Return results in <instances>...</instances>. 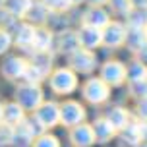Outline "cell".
Returning <instances> with one entry per match:
<instances>
[{"label":"cell","instance_id":"22","mask_svg":"<svg viewBox=\"0 0 147 147\" xmlns=\"http://www.w3.org/2000/svg\"><path fill=\"white\" fill-rule=\"evenodd\" d=\"M107 120H109V124L114 128V130H122V128H126V124H128V114H126L122 109H112L107 114Z\"/></svg>","mask_w":147,"mask_h":147},{"label":"cell","instance_id":"4","mask_svg":"<svg viewBox=\"0 0 147 147\" xmlns=\"http://www.w3.org/2000/svg\"><path fill=\"white\" fill-rule=\"evenodd\" d=\"M51 85L56 93H70L76 87V76L70 70H58V72L52 76Z\"/></svg>","mask_w":147,"mask_h":147},{"label":"cell","instance_id":"7","mask_svg":"<svg viewBox=\"0 0 147 147\" xmlns=\"http://www.w3.org/2000/svg\"><path fill=\"white\" fill-rule=\"evenodd\" d=\"M85 97L91 103H103L109 97V87L103 80H91L85 85Z\"/></svg>","mask_w":147,"mask_h":147},{"label":"cell","instance_id":"35","mask_svg":"<svg viewBox=\"0 0 147 147\" xmlns=\"http://www.w3.org/2000/svg\"><path fill=\"white\" fill-rule=\"evenodd\" d=\"M72 2H83V0H72Z\"/></svg>","mask_w":147,"mask_h":147},{"label":"cell","instance_id":"21","mask_svg":"<svg viewBox=\"0 0 147 147\" xmlns=\"http://www.w3.org/2000/svg\"><path fill=\"white\" fill-rule=\"evenodd\" d=\"M52 33L49 29H37L35 31V43H33V47H35V51H49L52 47Z\"/></svg>","mask_w":147,"mask_h":147},{"label":"cell","instance_id":"5","mask_svg":"<svg viewBox=\"0 0 147 147\" xmlns=\"http://www.w3.org/2000/svg\"><path fill=\"white\" fill-rule=\"evenodd\" d=\"M126 29L122 23H107L103 31V43H107L109 47H118L124 43L126 39Z\"/></svg>","mask_w":147,"mask_h":147},{"label":"cell","instance_id":"19","mask_svg":"<svg viewBox=\"0 0 147 147\" xmlns=\"http://www.w3.org/2000/svg\"><path fill=\"white\" fill-rule=\"evenodd\" d=\"M33 0H6V10L16 18H23L31 8Z\"/></svg>","mask_w":147,"mask_h":147},{"label":"cell","instance_id":"15","mask_svg":"<svg viewBox=\"0 0 147 147\" xmlns=\"http://www.w3.org/2000/svg\"><path fill=\"white\" fill-rule=\"evenodd\" d=\"M31 66L45 78V76L49 74V70H51V66H52L51 54H49L47 51H35L33 52V62H31Z\"/></svg>","mask_w":147,"mask_h":147},{"label":"cell","instance_id":"32","mask_svg":"<svg viewBox=\"0 0 147 147\" xmlns=\"http://www.w3.org/2000/svg\"><path fill=\"white\" fill-rule=\"evenodd\" d=\"M140 132H141V140H147V122L140 124Z\"/></svg>","mask_w":147,"mask_h":147},{"label":"cell","instance_id":"12","mask_svg":"<svg viewBox=\"0 0 147 147\" xmlns=\"http://www.w3.org/2000/svg\"><path fill=\"white\" fill-rule=\"evenodd\" d=\"M35 31L31 25H27V23H22V25H18V29H16V45L18 47H22V49H29V47H33V43H35Z\"/></svg>","mask_w":147,"mask_h":147},{"label":"cell","instance_id":"6","mask_svg":"<svg viewBox=\"0 0 147 147\" xmlns=\"http://www.w3.org/2000/svg\"><path fill=\"white\" fill-rule=\"evenodd\" d=\"M33 136H35V128L31 126V122L22 120L20 124L14 126V143L18 147H29Z\"/></svg>","mask_w":147,"mask_h":147},{"label":"cell","instance_id":"26","mask_svg":"<svg viewBox=\"0 0 147 147\" xmlns=\"http://www.w3.org/2000/svg\"><path fill=\"white\" fill-rule=\"evenodd\" d=\"M43 4L47 8H51V10H56V12H64L70 8L72 4V0H43Z\"/></svg>","mask_w":147,"mask_h":147},{"label":"cell","instance_id":"13","mask_svg":"<svg viewBox=\"0 0 147 147\" xmlns=\"http://www.w3.org/2000/svg\"><path fill=\"white\" fill-rule=\"evenodd\" d=\"M27 62L22 58H10L6 60V64L2 66V74L6 76L8 80H14V78H23V74L27 70Z\"/></svg>","mask_w":147,"mask_h":147},{"label":"cell","instance_id":"17","mask_svg":"<svg viewBox=\"0 0 147 147\" xmlns=\"http://www.w3.org/2000/svg\"><path fill=\"white\" fill-rule=\"evenodd\" d=\"M126 39L130 43V49H134V51L147 49V33L143 31V27H132V33L126 35Z\"/></svg>","mask_w":147,"mask_h":147},{"label":"cell","instance_id":"28","mask_svg":"<svg viewBox=\"0 0 147 147\" xmlns=\"http://www.w3.org/2000/svg\"><path fill=\"white\" fill-rule=\"evenodd\" d=\"M35 147H58V140L52 138V136H41L37 140Z\"/></svg>","mask_w":147,"mask_h":147},{"label":"cell","instance_id":"14","mask_svg":"<svg viewBox=\"0 0 147 147\" xmlns=\"http://www.w3.org/2000/svg\"><path fill=\"white\" fill-rule=\"evenodd\" d=\"M80 35L74 33V31H62V35L58 39V51L66 52V54H74V52L80 49Z\"/></svg>","mask_w":147,"mask_h":147},{"label":"cell","instance_id":"1","mask_svg":"<svg viewBox=\"0 0 147 147\" xmlns=\"http://www.w3.org/2000/svg\"><path fill=\"white\" fill-rule=\"evenodd\" d=\"M43 101V93L35 83H27L18 89V105L23 109H37Z\"/></svg>","mask_w":147,"mask_h":147},{"label":"cell","instance_id":"10","mask_svg":"<svg viewBox=\"0 0 147 147\" xmlns=\"http://www.w3.org/2000/svg\"><path fill=\"white\" fill-rule=\"evenodd\" d=\"M72 141L78 147H89L95 141L93 128H91V126H85V124H78L72 132Z\"/></svg>","mask_w":147,"mask_h":147},{"label":"cell","instance_id":"37","mask_svg":"<svg viewBox=\"0 0 147 147\" xmlns=\"http://www.w3.org/2000/svg\"><path fill=\"white\" fill-rule=\"evenodd\" d=\"M141 147H147V145H141Z\"/></svg>","mask_w":147,"mask_h":147},{"label":"cell","instance_id":"11","mask_svg":"<svg viewBox=\"0 0 147 147\" xmlns=\"http://www.w3.org/2000/svg\"><path fill=\"white\" fill-rule=\"evenodd\" d=\"M124 78H126V70H124L122 64H118V62H109V64H105V68H103V81L112 83V85H118Z\"/></svg>","mask_w":147,"mask_h":147},{"label":"cell","instance_id":"3","mask_svg":"<svg viewBox=\"0 0 147 147\" xmlns=\"http://www.w3.org/2000/svg\"><path fill=\"white\" fill-rule=\"evenodd\" d=\"M35 120H37V124H41L43 128H51L60 120V109L52 103H47L37 109Z\"/></svg>","mask_w":147,"mask_h":147},{"label":"cell","instance_id":"20","mask_svg":"<svg viewBox=\"0 0 147 147\" xmlns=\"http://www.w3.org/2000/svg\"><path fill=\"white\" fill-rule=\"evenodd\" d=\"M93 134H95V140L99 141H107L112 138L114 134V128L109 124V120H97L93 124Z\"/></svg>","mask_w":147,"mask_h":147},{"label":"cell","instance_id":"16","mask_svg":"<svg viewBox=\"0 0 147 147\" xmlns=\"http://www.w3.org/2000/svg\"><path fill=\"white\" fill-rule=\"evenodd\" d=\"M2 120L6 122V124L10 126H16V124H20L23 120V109L20 107V105H6L4 109H2Z\"/></svg>","mask_w":147,"mask_h":147},{"label":"cell","instance_id":"8","mask_svg":"<svg viewBox=\"0 0 147 147\" xmlns=\"http://www.w3.org/2000/svg\"><path fill=\"white\" fill-rule=\"evenodd\" d=\"M78 35H80V45L85 49H95L97 45L103 43V31H99L97 27H91V25H85Z\"/></svg>","mask_w":147,"mask_h":147},{"label":"cell","instance_id":"18","mask_svg":"<svg viewBox=\"0 0 147 147\" xmlns=\"http://www.w3.org/2000/svg\"><path fill=\"white\" fill-rule=\"evenodd\" d=\"M85 23L87 25H91V27H103V25H107L109 23V18H107V14H105L101 8L93 6L91 10H87L85 12Z\"/></svg>","mask_w":147,"mask_h":147},{"label":"cell","instance_id":"33","mask_svg":"<svg viewBox=\"0 0 147 147\" xmlns=\"http://www.w3.org/2000/svg\"><path fill=\"white\" fill-rule=\"evenodd\" d=\"M93 6H101V4H105V2H109V0H89Z\"/></svg>","mask_w":147,"mask_h":147},{"label":"cell","instance_id":"9","mask_svg":"<svg viewBox=\"0 0 147 147\" xmlns=\"http://www.w3.org/2000/svg\"><path fill=\"white\" fill-rule=\"evenodd\" d=\"M72 66L78 70V72H91L93 66H95V56L89 51H78L72 54Z\"/></svg>","mask_w":147,"mask_h":147},{"label":"cell","instance_id":"25","mask_svg":"<svg viewBox=\"0 0 147 147\" xmlns=\"http://www.w3.org/2000/svg\"><path fill=\"white\" fill-rule=\"evenodd\" d=\"M147 78V68L140 62H136L132 68H130V80L132 81H140V80H145Z\"/></svg>","mask_w":147,"mask_h":147},{"label":"cell","instance_id":"27","mask_svg":"<svg viewBox=\"0 0 147 147\" xmlns=\"http://www.w3.org/2000/svg\"><path fill=\"white\" fill-rule=\"evenodd\" d=\"M132 91H134V95L147 99V78H145V80H140V81H134Z\"/></svg>","mask_w":147,"mask_h":147},{"label":"cell","instance_id":"2","mask_svg":"<svg viewBox=\"0 0 147 147\" xmlns=\"http://www.w3.org/2000/svg\"><path fill=\"white\" fill-rule=\"evenodd\" d=\"M83 118H85V110H83L81 105L70 101V103L60 107V120L66 126H78Z\"/></svg>","mask_w":147,"mask_h":147},{"label":"cell","instance_id":"29","mask_svg":"<svg viewBox=\"0 0 147 147\" xmlns=\"http://www.w3.org/2000/svg\"><path fill=\"white\" fill-rule=\"evenodd\" d=\"M110 4H112V8L116 12H130L132 0H110Z\"/></svg>","mask_w":147,"mask_h":147},{"label":"cell","instance_id":"31","mask_svg":"<svg viewBox=\"0 0 147 147\" xmlns=\"http://www.w3.org/2000/svg\"><path fill=\"white\" fill-rule=\"evenodd\" d=\"M140 114L147 120V99H143V101H141V105H140Z\"/></svg>","mask_w":147,"mask_h":147},{"label":"cell","instance_id":"24","mask_svg":"<svg viewBox=\"0 0 147 147\" xmlns=\"http://www.w3.org/2000/svg\"><path fill=\"white\" fill-rule=\"evenodd\" d=\"M14 143V126L10 124H0V147Z\"/></svg>","mask_w":147,"mask_h":147},{"label":"cell","instance_id":"36","mask_svg":"<svg viewBox=\"0 0 147 147\" xmlns=\"http://www.w3.org/2000/svg\"><path fill=\"white\" fill-rule=\"evenodd\" d=\"M2 2H4V0H0V4H2Z\"/></svg>","mask_w":147,"mask_h":147},{"label":"cell","instance_id":"23","mask_svg":"<svg viewBox=\"0 0 147 147\" xmlns=\"http://www.w3.org/2000/svg\"><path fill=\"white\" fill-rule=\"evenodd\" d=\"M25 18H29L31 22H35V23L45 22V20H47V6H45V4H39V2H33L31 8L27 10Z\"/></svg>","mask_w":147,"mask_h":147},{"label":"cell","instance_id":"30","mask_svg":"<svg viewBox=\"0 0 147 147\" xmlns=\"http://www.w3.org/2000/svg\"><path fill=\"white\" fill-rule=\"evenodd\" d=\"M10 43H12V37H10V33H8V31H4V29H0V54L8 51Z\"/></svg>","mask_w":147,"mask_h":147},{"label":"cell","instance_id":"34","mask_svg":"<svg viewBox=\"0 0 147 147\" xmlns=\"http://www.w3.org/2000/svg\"><path fill=\"white\" fill-rule=\"evenodd\" d=\"M0 120H2V107H0Z\"/></svg>","mask_w":147,"mask_h":147}]
</instances>
